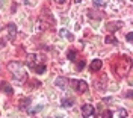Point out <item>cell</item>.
I'll return each mask as SVG.
<instances>
[{
    "label": "cell",
    "instance_id": "6da1fadb",
    "mask_svg": "<svg viewBox=\"0 0 133 118\" xmlns=\"http://www.w3.org/2000/svg\"><path fill=\"white\" fill-rule=\"evenodd\" d=\"M9 71L12 73V76L15 77L17 80H26L27 79V73H26V67L18 62V61H14V62H9L8 64Z\"/></svg>",
    "mask_w": 133,
    "mask_h": 118
},
{
    "label": "cell",
    "instance_id": "7a4b0ae2",
    "mask_svg": "<svg viewBox=\"0 0 133 118\" xmlns=\"http://www.w3.org/2000/svg\"><path fill=\"white\" fill-rule=\"evenodd\" d=\"M71 85H73V88L77 93H86L88 91V85H86L85 80H73Z\"/></svg>",
    "mask_w": 133,
    "mask_h": 118
},
{
    "label": "cell",
    "instance_id": "3957f363",
    "mask_svg": "<svg viewBox=\"0 0 133 118\" xmlns=\"http://www.w3.org/2000/svg\"><path fill=\"white\" fill-rule=\"evenodd\" d=\"M6 30H8L9 40H15V36H17V26L15 24H14V23H9V24L6 26Z\"/></svg>",
    "mask_w": 133,
    "mask_h": 118
},
{
    "label": "cell",
    "instance_id": "277c9868",
    "mask_svg": "<svg viewBox=\"0 0 133 118\" xmlns=\"http://www.w3.org/2000/svg\"><path fill=\"white\" fill-rule=\"evenodd\" d=\"M92 114H94V108H92L91 104H83L82 106V115L83 117H91Z\"/></svg>",
    "mask_w": 133,
    "mask_h": 118
},
{
    "label": "cell",
    "instance_id": "5b68a950",
    "mask_svg": "<svg viewBox=\"0 0 133 118\" xmlns=\"http://www.w3.org/2000/svg\"><path fill=\"white\" fill-rule=\"evenodd\" d=\"M101 65H103V62H101L100 59H94L91 62V67L89 68H91V71L95 73V71H100V70H101Z\"/></svg>",
    "mask_w": 133,
    "mask_h": 118
},
{
    "label": "cell",
    "instance_id": "8992f818",
    "mask_svg": "<svg viewBox=\"0 0 133 118\" xmlns=\"http://www.w3.org/2000/svg\"><path fill=\"white\" fill-rule=\"evenodd\" d=\"M36 58H38L36 55H27L26 62H27V65H29L30 68H35V65H36V64H35V62H36Z\"/></svg>",
    "mask_w": 133,
    "mask_h": 118
},
{
    "label": "cell",
    "instance_id": "52a82bcc",
    "mask_svg": "<svg viewBox=\"0 0 133 118\" xmlns=\"http://www.w3.org/2000/svg\"><path fill=\"white\" fill-rule=\"evenodd\" d=\"M0 89H2V91H5V93H8V94H12V93H14L12 86H11L9 83H6V82H0Z\"/></svg>",
    "mask_w": 133,
    "mask_h": 118
},
{
    "label": "cell",
    "instance_id": "ba28073f",
    "mask_svg": "<svg viewBox=\"0 0 133 118\" xmlns=\"http://www.w3.org/2000/svg\"><path fill=\"white\" fill-rule=\"evenodd\" d=\"M55 83H56V86H58V88L65 89V88H66V79H65V77H58V79L55 80Z\"/></svg>",
    "mask_w": 133,
    "mask_h": 118
},
{
    "label": "cell",
    "instance_id": "9c48e42d",
    "mask_svg": "<svg viewBox=\"0 0 133 118\" xmlns=\"http://www.w3.org/2000/svg\"><path fill=\"white\" fill-rule=\"evenodd\" d=\"M106 27H108V30H110V32H115L116 29H119V27H121V23H119V21H115V23L108 24Z\"/></svg>",
    "mask_w": 133,
    "mask_h": 118
},
{
    "label": "cell",
    "instance_id": "30bf717a",
    "mask_svg": "<svg viewBox=\"0 0 133 118\" xmlns=\"http://www.w3.org/2000/svg\"><path fill=\"white\" fill-rule=\"evenodd\" d=\"M29 104H30V99H23V100L20 101V108L23 110H26L29 108Z\"/></svg>",
    "mask_w": 133,
    "mask_h": 118
},
{
    "label": "cell",
    "instance_id": "8fae6325",
    "mask_svg": "<svg viewBox=\"0 0 133 118\" xmlns=\"http://www.w3.org/2000/svg\"><path fill=\"white\" fill-rule=\"evenodd\" d=\"M61 104H62V108H71L73 106V100L71 99H62Z\"/></svg>",
    "mask_w": 133,
    "mask_h": 118
},
{
    "label": "cell",
    "instance_id": "7c38bea8",
    "mask_svg": "<svg viewBox=\"0 0 133 118\" xmlns=\"http://www.w3.org/2000/svg\"><path fill=\"white\" fill-rule=\"evenodd\" d=\"M33 70H35V73H36V74H42V73H45V65H44V64H41V65H36Z\"/></svg>",
    "mask_w": 133,
    "mask_h": 118
},
{
    "label": "cell",
    "instance_id": "4fadbf2b",
    "mask_svg": "<svg viewBox=\"0 0 133 118\" xmlns=\"http://www.w3.org/2000/svg\"><path fill=\"white\" fill-rule=\"evenodd\" d=\"M106 44H116V38L114 36V35H109V36H106Z\"/></svg>",
    "mask_w": 133,
    "mask_h": 118
},
{
    "label": "cell",
    "instance_id": "5bb4252c",
    "mask_svg": "<svg viewBox=\"0 0 133 118\" xmlns=\"http://www.w3.org/2000/svg\"><path fill=\"white\" fill-rule=\"evenodd\" d=\"M59 35H61V36H66V38H68L70 41H73V36H71V35L68 34V32H66L65 29H61V30H59Z\"/></svg>",
    "mask_w": 133,
    "mask_h": 118
},
{
    "label": "cell",
    "instance_id": "9a60e30c",
    "mask_svg": "<svg viewBox=\"0 0 133 118\" xmlns=\"http://www.w3.org/2000/svg\"><path fill=\"white\" fill-rule=\"evenodd\" d=\"M66 56H68V59H70V61H76V56H77V55H76V51H68V55H66Z\"/></svg>",
    "mask_w": 133,
    "mask_h": 118
},
{
    "label": "cell",
    "instance_id": "2e32d148",
    "mask_svg": "<svg viewBox=\"0 0 133 118\" xmlns=\"http://www.w3.org/2000/svg\"><path fill=\"white\" fill-rule=\"evenodd\" d=\"M103 118H114L112 117V112H110V110H104V112H103Z\"/></svg>",
    "mask_w": 133,
    "mask_h": 118
},
{
    "label": "cell",
    "instance_id": "e0dca14e",
    "mask_svg": "<svg viewBox=\"0 0 133 118\" xmlns=\"http://www.w3.org/2000/svg\"><path fill=\"white\" fill-rule=\"evenodd\" d=\"M95 6H104V0H94Z\"/></svg>",
    "mask_w": 133,
    "mask_h": 118
},
{
    "label": "cell",
    "instance_id": "ac0fdd59",
    "mask_svg": "<svg viewBox=\"0 0 133 118\" xmlns=\"http://www.w3.org/2000/svg\"><path fill=\"white\" fill-rule=\"evenodd\" d=\"M41 108H42V106H36L35 109H27V110H29L30 114H35V112H39V110H41Z\"/></svg>",
    "mask_w": 133,
    "mask_h": 118
},
{
    "label": "cell",
    "instance_id": "d6986e66",
    "mask_svg": "<svg viewBox=\"0 0 133 118\" xmlns=\"http://www.w3.org/2000/svg\"><path fill=\"white\" fill-rule=\"evenodd\" d=\"M133 40V34L130 32V34H127V41H132Z\"/></svg>",
    "mask_w": 133,
    "mask_h": 118
},
{
    "label": "cell",
    "instance_id": "ffe728a7",
    "mask_svg": "<svg viewBox=\"0 0 133 118\" xmlns=\"http://www.w3.org/2000/svg\"><path fill=\"white\" fill-rule=\"evenodd\" d=\"M119 115H121V117L124 118L125 115H127V112H125V110H123V109H121V110H119Z\"/></svg>",
    "mask_w": 133,
    "mask_h": 118
},
{
    "label": "cell",
    "instance_id": "44dd1931",
    "mask_svg": "<svg viewBox=\"0 0 133 118\" xmlns=\"http://www.w3.org/2000/svg\"><path fill=\"white\" fill-rule=\"evenodd\" d=\"M55 2H56L58 5H64V3H65V0H55Z\"/></svg>",
    "mask_w": 133,
    "mask_h": 118
},
{
    "label": "cell",
    "instance_id": "7402d4cb",
    "mask_svg": "<svg viewBox=\"0 0 133 118\" xmlns=\"http://www.w3.org/2000/svg\"><path fill=\"white\" fill-rule=\"evenodd\" d=\"M83 65H85L83 62H79V70H82V68H83Z\"/></svg>",
    "mask_w": 133,
    "mask_h": 118
},
{
    "label": "cell",
    "instance_id": "603a6c76",
    "mask_svg": "<svg viewBox=\"0 0 133 118\" xmlns=\"http://www.w3.org/2000/svg\"><path fill=\"white\" fill-rule=\"evenodd\" d=\"M76 3H80V2H82V0H74Z\"/></svg>",
    "mask_w": 133,
    "mask_h": 118
}]
</instances>
